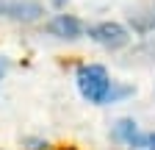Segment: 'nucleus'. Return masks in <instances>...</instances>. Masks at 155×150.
Instances as JSON below:
<instances>
[{
    "mask_svg": "<svg viewBox=\"0 0 155 150\" xmlns=\"http://www.w3.org/2000/svg\"><path fill=\"white\" fill-rule=\"evenodd\" d=\"M78 89H81V95L89 103H108L114 84L100 64H86V67L78 70Z\"/></svg>",
    "mask_w": 155,
    "mask_h": 150,
    "instance_id": "obj_1",
    "label": "nucleus"
},
{
    "mask_svg": "<svg viewBox=\"0 0 155 150\" xmlns=\"http://www.w3.org/2000/svg\"><path fill=\"white\" fill-rule=\"evenodd\" d=\"M42 3L39 0H0V17H8V20H39L42 17Z\"/></svg>",
    "mask_w": 155,
    "mask_h": 150,
    "instance_id": "obj_2",
    "label": "nucleus"
},
{
    "mask_svg": "<svg viewBox=\"0 0 155 150\" xmlns=\"http://www.w3.org/2000/svg\"><path fill=\"white\" fill-rule=\"evenodd\" d=\"M89 36H91L97 45L111 47V50L127 45V31H125L119 22H100V25H94V28L89 31Z\"/></svg>",
    "mask_w": 155,
    "mask_h": 150,
    "instance_id": "obj_3",
    "label": "nucleus"
},
{
    "mask_svg": "<svg viewBox=\"0 0 155 150\" xmlns=\"http://www.w3.org/2000/svg\"><path fill=\"white\" fill-rule=\"evenodd\" d=\"M47 31L53 36H58V39H78L83 33V25H81V20H75L69 14H58L47 22Z\"/></svg>",
    "mask_w": 155,
    "mask_h": 150,
    "instance_id": "obj_4",
    "label": "nucleus"
},
{
    "mask_svg": "<svg viewBox=\"0 0 155 150\" xmlns=\"http://www.w3.org/2000/svg\"><path fill=\"white\" fill-rule=\"evenodd\" d=\"M130 25H133V31H139V33L155 31V3H147L144 9L130 11Z\"/></svg>",
    "mask_w": 155,
    "mask_h": 150,
    "instance_id": "obj_5",
    "label": "nucleus"
},
{
    "mask_svg": "<svg viewBox=\"0 0 155 150\" xmlns=\"http://www.w3.org/2000/svg\"><path fill=\"white\" fill-rule=\"evenodd\" d=\"M114 136L122 139V142H127L130 147H139V142H141V134H139V128H136L133 120H119L116 128H114Z\"/></svg>",
    "mask_w": 155,
    "mask_h": 150,
    "instance_id": "obj_6",
    "label": "nucleus"
},
{
    "mask_svg": "<svg viewBox=\"0 0 155 150\" xmlns=\"http://www.w3.org/2000/svg\"><path fill=\"white\" fill-rule=\"evenodd\" d=\"M139 147H141V150H155V134H147V136H141Z\"/></svg>",
    "mask_w": 155,
    "mask_h": 150,
    "instance_id": "obj_7",
    "label": "nucleus"
},
{
    "mask_svg": "<svg viewBox=\"0 0 155 150\" xmlns=\"http://www.w3.org/2000/svg\"><path fill=\"white\" fill-rule=\"evenodd\" d=\"M6 72V59H0V75Z\"/></svg>",
    "mask_w": 155,
    "mask_h": 150,
    "instance_id": "obj_8",
    "label": "nucleus"
},
{
    "mask_svg": "<svg viewBox=\"0 0 155 150\" xmlns=\"http://www.w3.org/2000/svg\"><path fill=\"white\" fill-rule=\"evenodd\" d=\"M58 3H61V0H58Z\"/></svg>",
    "mask_w": 155,
    "mask_h": 150,
    "instance_id": "obj_9",
    "label": "nucleus"
}]
</instances>
